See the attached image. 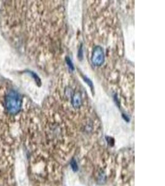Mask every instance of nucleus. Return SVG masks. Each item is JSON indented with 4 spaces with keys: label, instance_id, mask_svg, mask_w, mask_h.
Masks as SVG:
<instances>
[{
    "label": "nucleus",
    "instance_id": "obj_3",
    "mask_svg": "<svg viewBox=\"0 0 165 186\" xmlns=\"http://www.w3.org/2000/svg\"><path fill=\"white\" fill-rule=\"evenodd\" d=\"M72 104L73 106L76 108H79L81 107L82 104V98L79 92L76 93L74 96H73Z\"/></svg>",
    "mask_w": 165,
    "mask_h": 186
},
{
    "label": "nucleus",
    "instance_id": "obj_5",
    "mask_svg": "<svg viewBox=\"0 0 165 186\" xmlns=\"http://www.w3.org/2000/svg\"><path fill=\"white\" fill-rule=\"evenodd\" d=\"M70 165H71V167H72V169L73 171H77L78 166H77V164L76 161L74 159H73V160L71 161Z\"/></svg>",
    "mask_w": 165,
    "mask_h": 186
},
{
    "label": "nucleus",
    "instance_id": "obj_7",
    "mask_svg": "<svg viewBox=\"0 0 165 186\" xmlns=\"http://www.w3.org/2000/svg\"><path fill=\"white\" fill-rule=\"evenodd\" d=\"M82 47L81 46V48H80V50L79 51V58H82L83 55H82Z\"/></svg>",
    "mask_w": 165,
    "mask_h": 186
},
{
    "label": "nucleus",
    "instance_id": "obj_1",
    "mask_svg": "<svg viewBox=\"0 0 165 186\" xmlns=\"http://www.w3.org/2000/svg\"><path fill=\"white\" fill-rule=\"evenodd\" d=\"M5 106L9 114L15 115L19 113L22 106V99L19 93L13 90L9 91L5 98Z\"/></svg>",
    "mask_w": 165,
    "mask_h": 186
},
{
    "label": "nucleus",
    "instance_id": "obj_2",
    "mask_svg": "<svg viewBox=\"0 0 165 186\" xmlns=\"http://www.w3.org/2000/svg\"><path fill=\"white\" fill-rule=\"evenodd\" d=\"M91 62L97 66H101L105 62V53L100 46L94 47L91 55Z\"/></svg>",
    "mask_w": 165,
    "mask_h": 186
},
{
    "label": "nucleus",
    "instance_id": "obj_4",
    "mask_svg": "<svg viewBox=\"0 0 165 186\" xmlns=\"http://www.w3.org/2000/svg\"><path fill=\"white\" fill-rule=\"evenodd\" d=\"M66 63L67 64L69 68H70V70L71 71H73V70H74V65H73V64L72 63V61H71V60L70 59V58L69 57H66Z\"/></svg>",
    "mask_w": 165,
    "mask_h": 186
},
{
    "label": "nucleus",
    "instance_id": "obj_6",
    "mask_svg": "<svg viewBox=\"0 0 165 186\" xmlns=\"http://www.w3.org/2000/svg\"><path fill=\"white\" fill-rule=\"evenodd\" d=\"M83 78H84V81H85V83H87L88 85L90 86V88H91V89L93 90V89H94V84L92 83V81H91L89 78H88L87 77H84Z\"/></svg>",
    "mask_w": 165,
    "mask_h": 186
}]
</instances>
